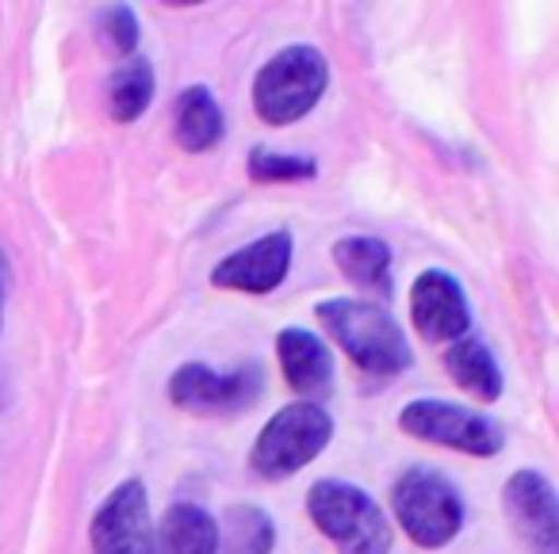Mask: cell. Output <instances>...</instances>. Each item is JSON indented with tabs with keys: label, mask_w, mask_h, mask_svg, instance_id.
<instances>
[{
	"label": "cell",
	"mask_w": 559,
	"mask_h": 554,
	"mask_svg": "<svg viewBox=\"0 0 559 554\" xmlns=\"http://www.w3.org/2000/svg\"><path fill=\"white\" fill-rule=\"evenodd\" d=\"M292 253H296V238L288 230H272L223 256L211 268V284L238 294H269L288 279Z\"/></svg>",
	"instance_id": "obj_8"
},
{
	"label": "cell",
	"mask_w": 559,
	"mask_h": 554,
	"mask_svg": "<svg viewBox=\"0 0 559 554\" xmlns=\"http://www.w3.org/2000/svg\"><path fill=\"white\" fill-rule=\"evenodd\" d=\"M502 505L528 554H559V501L540 470H518L502 490Z\"/></svg>",
	"instance_id": "obj_10"
},
{
	"label": "cell",
	"mask_w": 559,
	"mask_h": 554,
	"mask_svg": "<svg viewBox=\"0 0 559 554\" xmlns=\"http://www.w3.org/2000/svg\"><path fill=\"white\" fill-rule=\"evenodd\" d=\"M93 554H150L154 523H150V497L139 478L119 482L100 501L93 516Z\"/></svg>",
	"instance_id": "obj_9"
},
{
	"label": "cell",
	"mask_w": 559,
	"mask_h": 554,
	"mask_svg": "<svg viewBox=\"0 0 559 554\" xmlns=\"http://www.w3.org/2000/svg\"><path fill=\"white\" fill-rule=\"evenodd\" d=\"M150 554H218V520L203 505L177 501L154 528Z\"/></svg>",
	"instance_id": "obj_13"
},
{
	"label": "cell",
	"mask_w": 559,
	"mask_h": 554,
	"mask_svg": "<svg viewBox=\"0 0 559 554\" xmlns=\"http://www.w3.org/2000/svg\"><path fill=\"white\" fill-rule=\"evenodd\" d=\"M4 291H9V264H4V253H0V317H4Z\"/></svg>",
	"instance_id": "obj_21"
},
{
	"label": "cell",
	"mask_w": 559,
	"mask_h": 554,
	"mask_svg": "<svg viewBox=\"0 0 559 554\" xmlns=\"http://www.w3.org/2000/svg\"><path fill=\"white\" fill-rule=\"evenodd\" d=\"M330 436H334V421L319 401H292L269 417L249 451V467L261 478H288L319 459Z\"/></svg>",
	"instance_id": "obj_4"
},
{
	"label": "cell",
	"mask_w": 559,
	"mask_h": 554,
	"mask_svg": "<svg viewBox=\"0 0 559 554\" xmlns=\"http://www.w3.org/2000/svg\"><path fill=\"white\" fill-rule=\"evenodd\" d=\"M276 543V528H272V516L257 505H230L223 516V528H218V551L223 554H272Z\"/></svg>",
	"instance_id": "obj_17"
},
{
	"label": "cell",
	"mask_w": 559,
	"mask_h": 554,
	"mask_svg": "<svg viewBox=\"0 0 559 554\" xmlns=\"http://www.w3.org/2000/svg\"><path fill=\"white\" fill-rule=\"evenodd\" d=\"M154 100V65L146 58L131 55L116 73H111V85H108V104H111V116L119 123H134L142 119V111L150 108Z\"/></svg>",
	"instance_id": "obj_18"
},
{
	"label": "cell",
	"mask_w": 559,
	"mask_h": 554,
	"mask_svg": "<svg viewBox=\"0 0 559 554\" xmlns=\"http://www.w3.org/2000/svg\"><path fill=\"white\" fill-rule=\"evenodd\" d=\"M100 27H104V35H108L111 50H119V55H127V58L134 55V47H139V16H134V9L111 4V9L100 12Z\"/></svg>",
	"instance_id": "obj_20"
},
{
	"label": "cell",
	"mask_w": 559,
	"mask_h": 554,
	"mask_svg": "<svg viewBox=\"0 0 559 554\" xmlns=\"http://www.w3.org/2000/svg\"><path fill=\"white\" fill-rule=\"evenodd\" d=\"M334 261L349 284L365 287V291L391 294V249H388V241L353 233V238L334 241Z\"/></svg>",
	"instance_id": "obj_16"
},
{
	"label": "cell",
	"mask_w": 559,
	"mask_h": 554,
	"mask_svg": "<svg viewBox=\"0 0 559 554\" xmlns=\"http://www.w3.org/2000/svg\"><path fill=\"white\" fill-rule=\"evenodd\" d=\"M249 177L253 180H311L319 177V165L311 157L296 154H272V149L257 146L249 154Z\"/></svg>",
	"instance_id": "obj_19"
},
{
	"label": "cell",
	"mask_w": 559,
	"mask_h": 554,
	"mask_svg": "<svg viewBox=\"0 0 559 554\" xmlns=\"http://www.w3.org/2000/svg\"><path fill=\"white\" fill-rule=\"evenodd\" d=\"M322 329L372 378H395L414 363L403 325L368 299H326L314 306Z\"/></svg>",
	"instance_id": "obj_1"
},
{
	"label": "cell",
	"mask_w": 559,
	"mask_h": 554,
	"mask_svg": "<svg viewBox=\"0 0 559 554\" xmlns=\"http://www.w3.org/2000/svg\"><path fill=\"white\" fill-rule=\"evenodd\" d=\"M276 356L280 368H284V378L296 394H304L307 401L326 398L330 386H334V356L330 348L314 337L311 329H280L276 333Z\"/></svg>",
	"instance_id": "obj_12"
},
{
	"label": "cell",
	"mask_w": 559,
	"mask_h": 554,
	"mask_svg": "<svg viewBox=\"0 0 559 554\" xmlns=\"http://www.w3.org/2000/svg\"><path fill=\"white\" fill-rule=\"evenodd\" d=\"M173 131H177V142L188 149V154H203L211 149L226 131V119L218 100L211 96V88L192 85L177 96V111H173Z\"/></svg>",
	"instance_id": "obj_15"
},
{
	"label": "cell",
	"mask_w": 559,
	"mask_h": 554,
	"mask_svg": "<svg viewBox=\"0 0 559 554\" xmlns=\"http://www.w3.org/2000/svg\"><path fill=\"white\" fill-rule=\"evenodd\" d=\"M330 85V62L311 43L276 50L253 77V108L269 127H292L314 111Z\"/></svg>",
	"instance_id": "obj_2"
},
{
	"label": "cell",
	"mask_w": 559,
	"mask_h": 554,
	"mask_svg": "<svg viewBox=\"0 0 559 554\" xmlns=\"http://www.w3.org/2000/svg\"><path fill=\"white\" fill-rule=\"evenodd\" d=\"M411 322L429 345H452L472 329V306L456 276L426 268L411 287Z\"/></svg>",
	"instance_id": "obj_11"
},
{
	"label": "cell",
	"mask_w": 559,
	"mask_h": 554,
	"mask_svg": "<svg viewBox=\"0 0 559 554\" xmlns=\"http://www.w3.org/2000/svg\"><path fill=\"white\" fill-rule=\"evenodd\" d=\"M261 398V368L218 375L207 363H185L169 378V401L192 413H238Z\"/></svg>",
	"instance_id": "obj_7"
},
{
	"label": "cell",
	"mask_w": 559,
	"mask_h": 554,
	"mask_svg": "<svg viewBox=\"0 0 559 554\" xmlns=\"http://www.w3.org/2000/svg\"><path fill=\"white\" fill-rule=\"evenodd\" d=\"M391 508L418 546H449L464 528V497L444 474L414 467L391 485Z\"/></svg>",
	"instance_id": "obj_5"
},
{
	"label": "cell",
	"mask_w": 559,
	"mask_h": 554,
	"mask_svg": "<svg viewBox=\"0 0 559 554\" xmlns=\"http://www.w3.org/2000/svg\"><path fill=\"white\" fill-rule=\"evenodd\" d=\"M307 513L337 554H391L388 513L360 485L322 478L307 490Z\"/></svg>",
	"instance_id": "obj_3"
},
{
	"label": "cell",
	"mask_w": 559,
	"mask_h": 554,
	"mask_svg": "<svg viewBox=\"0 0 559 554\" xmlns=\"http://www.w3.org/2000/svg\"><path fill=\"white\" fill-rule=\"evenodd\" d=\"M399 429L406 436L452 447V451H467V455L502 451V429L490 417L472 413V409L456 406V401H437V398L411 401L399 413Z\"/></svg>",
	"instance_id": "obj_6"
},
{
	"label": "cell",
	"mask_w": 559,
	"mask_h": 554,
	"mask_svg": "<svg viewBox=\"0 0 559 554\" xmlns=\"http://www.w3.org/2000/svg\"><path fill=\"white\" fill-rule=\"evenodd\" d=\"M444 371L449 378L467 390L475 401H498L502 398V371H498V360L490 356V348L475 337H460L449 345L444 352Z\"/></svg>",
	"instance_id": "obj_14"
}]
</instances>
